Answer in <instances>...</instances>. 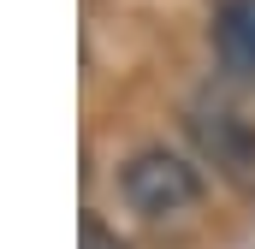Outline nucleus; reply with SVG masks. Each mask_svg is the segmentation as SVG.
I'll return each instance as SVG.
<instances>
[{
  "instance_id": "1",
  "label": "nucleus",
  "mask_w": 255,
  "mask_h": 249,
  "mask_svg": "<svg viewBox=\"0 0 255 249\" xmlns=\"http://www.w3.org/2000/svg\"><path fill=\"white\" fill-rule=\"evenodd\" d=\"M119 190H125V202L142 214V220H178V214H190L196 202H202L196 166L178 160V154H166V148L130 154L125 172H119Z\"/></svg>"
},
{
  "instance_id": "2",
  "label": "nucleus",
  "mask_w": 255,
  "mask_h": 249,
  "mask_svg": "<svg viewBox=\"0 0 255 249\" xmlns=\"http://www.w3.org/2000/svg\"><path fill=\"white\" fill-rule=\"evenodd\" d=\"M190 136L202 148V160L226 178L232 190L255 196V124L226 113V107H196L190 113Z\"/></svg>"
},
{
  "instance_id": "3",
  "label": "nucleus",
  "mask_w": 255,
  "mask_h": 249,
  "mask_svg": "<svg viewBox=\"0 0 255 249\" xmlns=\"http://www.w3.org/2000/svg\"><path fill=\"white\" fill-rule=\"evenodd\" d=\"M214 36H220V54L238 71H255V0H226Z\"/></svg>"
},
{
  "instance_id": "4",
  "label": "nucleus",
  "mask_w": 255,
  "mask_h": 249,
  "mask_svg": "<svg viewBox=\"0 0 255 249\" xmlns=\"http://www.w3.org/2000/svg\"><path fill=\"white\" fill-rule=\"evenodd\" d=\"M77 244H83V249H130L125 238H119L107 220H95V214H83V226H77Z\"/></svg>"
}]
</instances>
